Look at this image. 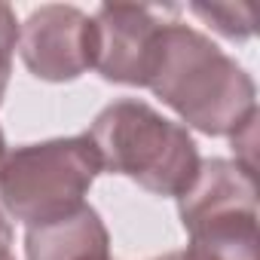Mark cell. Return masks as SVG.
Instances as JSON below:
<instances>
[{
	"label": "cell",
	"mask_w": 260,
	"mask_h": 260,
	"mask_svg": "<svg viewBox=\"0 0 260 260\" xmlns=\"http://www.w3.org/2000/svg\"><path fill=\"white\" fill-rule=\"evenodd\" d=\"M22 58L40 80H74L95 68V25L74 7H43L22 28Z\"/></svg>",
	"instance_id": "obj_6"
},
{
	"label": "cell",
	"mask_w": 260,
	"mask_h": 260,
	"mask_svg": "<svg viewBox=\"0 0 260 260\" xmlns=\"http://www.w3.org/2000/svg\"><path fill=\"white\" fill-rule=\"evenodd\" d=\"M147 86L208 135H236L257 113L251 77L208 37L181 22L162 28Z\"/></svg>",
	"instance_id": "obj_1"
},
{
	"label": "cell",
	"mask_w": 260,
	"mask_h": 260,
	"mask_svg": "<svg viewBox=\"0 0 260 260\" xmlns=\"http://www.w3.org/2000/svg\"><path fill=\"white\" fill-rule=\"evenodd\" d=\"M98 172L89 135L28 144L0 162V199L16 220L43 226L74 214Z\"/></svg>",
	"instance_id": "obj_3"
},
{
	"label": "cell",
	"mask_w": 260,
	"mask_h": 260,
	"mask_svg": "<svg viewBox=\"0 0 260 260\" xmlns=\"http://www.w3.org/2000/svg\"><path fill=\"white\" fill-rule=\"evenodd\" d=\"M193 13L199 16V19H205L214 31H220V34H226V37H239V40H245V37H251V31H254V10L251 7H236V4H193Z\"/></svg>",
	"instance_id": "obj_8"
},
{
	"label": "cell",
	"mask_w": 260,
	"mask_h": 260,
	"mask_svg": "<svg viewBox=\"0 0 260 260\" xmlns=\"http://www.w3.org/2000/svg\"><path fill=\"white\" fill-rule=\"evenodd\" d=\"M86 135L101 169L132 178L159 196H181L202 166L187 128L135 98L104 107Z\"/></svg>",
	"instance_id": "obj_2"
},
{
	"label": "cell",
	"mask_w": 260,
	"mask_h": 260,
	"mask_svg": "<svg viewBox=\"0 0 260 260\" xmlns=\"http://www.w3.org/2000/svg\"><path fill=\"white\" fill-rule=\"evenodd\" d=\"M16 40H19L16 16L7 4H0V98H4V89H7V80H10V61H13Z\"/></svg>",
	"instance_id": "obj_9"
},
{
	"label": "cell",
	"mask_w": 260,
	"mask_h": 260,
	"mask_svg": "<svg viewBox=\"0 0 260 260\" xmlns=\"http://www.w3.org/2000/svg\"><path fill=\"white\" fill-rule=\"evenodd\" d=\"M178 199L190 248L211 260H257L254 172L223 159L202 162Z\"/></svg>",
	"instance_id": "obj_4"
},
{
	"label": "cell",
	"mask_w": 260,
	"mask_h": 260,
	"mask_svg": "<svg viewBox=\"0 0 260 260\" xmlns=\"http://www.w3.org/2000/svg\"><path fill=\"white\" fill-rule=\"evenodd\" d=\"M28 260H110L107 230L95 208L80 205L74 214L28 230Z\"/></svg>",
	"instance_id": "obj_7"
},
{
	"label": "cell",
	"mask_w": 260,
	"mask_h": 260,
	"mask_svg": "<svg viewBox=\"0 0 260 260\" xmlns=\"http://www.w3.org/2000/svg\"><path fill=\"white\" fill-rule=\"evenodd\" d=\"M10 245H13V230H10V223H7V217H4V211H0V260H13Z\"/></svg>",
	"instance_id": "obj_10"
},
{
	"label": "cell",
	"mask_w": 260,
	"mask_h": 260,
	"mask_svg": "<svg viewBox=\"0 0 260 260\" xmlns=\"http://www.w3.org/2000/svg\"><path fill=\"white\" fill-rule=\"evenodd\" d=\"M156 260H211V257H205V254L196 251V248H184V251H172V254L156 257Z\"/></svg>",
	"instance_id": "obj_11"
},
{
	"label": "cell",
	"mask_w": 260,
	"mask_h": 260,
	"mask_svg": "<svg viewBox=\"0 0 260 260\" xmlns=\"http://www.w3.org/2000/svg\"><path fill=\"white\" fill-rule=\"evenodd\" d=\"M4 147H7V141H4V132H0V162H4Z\"/></svg>",
	"instance_id": "obj_12"
},
{
	"label": "cell",
	"mask_w": 260,
	"mask_h": 260,
	"mask_svg": "<svg viewBox=\"0 0 260 260\" xmlns=\"http://www.w3.org/2000/svg\"><path fill=\"white\" fill-rule=\"evenodd\" d=\"M169 13L159 7H101L95 25V68L113 83L147 86Z\"/></svg>",
	"instance_id": "obj_5"
}]
</instances>
